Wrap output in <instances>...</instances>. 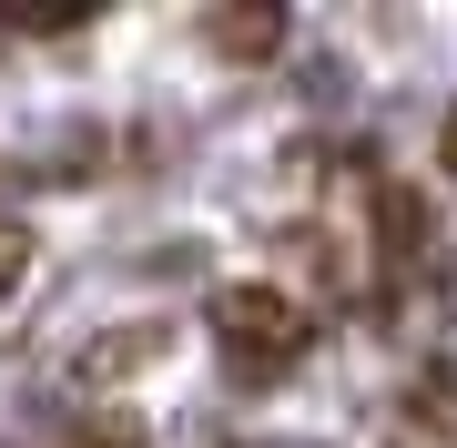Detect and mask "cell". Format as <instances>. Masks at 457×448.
Wrapping results in <instances>:
<instances>
[{
    "label": "cell",
    "mask_w": 457,
    "mask_h": 448,
    "mask_svg": "<svg viewBox=\"0 0 457 448\" xmlns=\"http://www.w3.org/2000/svg\"><path fill=\"white\" fill-rule=\"evenodd\" d=\"M21 275H31V234H21V224H0V296H11Z\"/></svg>",
    "instance_id": "cell-3"
},
{
    "label": "cell",
    "mask_w": 457,
    "mask_h": 448,
    "mask_svg": "<svg viewBox=\"0 0 457 448\" xmlns=\"http://www.w3.org/2000/svg\"><path fill=\"white\" fill-rule=\"evenodd\" d=\"M447 164H457V113H447Z\"/></svg>",
    "instance_id": "cell-4"
},
{
    "label": "cell",
    "mask_w": 457,
    "mask_h": 448,
    "mask_svg": "<svg viewBox=\"0 0 457 448\" xmlns=\"http://www.w3.org/2000/svg\"><path fill=\"white\" fill-rule=\"evenodd\" d=\"M213 336H224V357L234 367H285V357H305V306L275 296V285H224L213 296Z\"/></svg>",
    "instance_id": "cell-1"
},
{
    "label": "cell",
    "mask_w": 457,
    "mask_h": 448,
    "mask_svg": "<svg viewBox=\"0 0 457 448\" xmlns=\"http://www.w3.org/2000/svg\"><path fill=\"white\" fill-rule=\"evenodd\" d=\"M204 31L224 41V51H245V62H254V51H275V41H285V11H213Z\"/></svg>",
    "instance_id": "cell-2"
}]
</instances>
